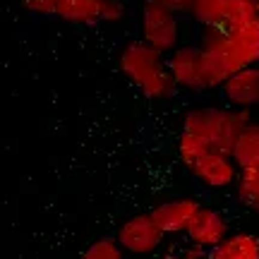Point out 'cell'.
I'll list each match as a JSON object with an SVG mask.
<instances>
[{
    "instance_id": "17",
    "label": "cell",
    "mask_w": 259,
    "mask_h": 259,
    "mask_svg": "<svg viewBox=\"0 0 259 259\" xmlns=\"http://www.w3.org/2000/svg\"><path fill=\"white\" fill-rule=\"evenodd\" d=\"M235 194H238V199L242 204L252 206V202L259 194V168H242L240 178L235 183Z\"/></svg>"
},
{
    "instance_id": "23",
    "label": "cell",
    "mask_w": 259,
    "mask_h": 259,
    "mask_svg": "<svg viewBox=\"0 0 259 259\" xmlns=\"http://www.w3.org/2000/svg\"><path fill=\"white\" fill-rule=\"evenodd\" d=\"M252 209H254V211L259 213V194H257V199H254V202H252Z\"/></svg>"
},
{
    "instance_id": "5",
    "label": "cell",
    "mask_w": 259,
    "mask_h": 259,
    "mask_svg": "<svg viewBox=\"0 0 259 259\" xmlns=\"http://www.w3.org/2000/svg\"><path fill=\"white\" fill-rule=\"evenodd\" d=\"M190 15L202 27H228L259 17V0H194Z\"/></svg>"
},
{
    "instance_id": "15",
    "label": "cell",
    "mask_w": 259,
    "mask_h": 259,
    "mask_svg": "<svg viewBox=\"0 0 259 259\" xmlns=\"http://www.w3.org/2000/svg\"><path fill=\"white\" fill-rule=\"evenodd\" d=\"M231 156L242 168H259V120H252L240 132V137L233 147Z\"/></svg>"
},
{
    "instance_id": "2",
    "label": "cell",
    "mask_w": 259,
    "mask_h": 259,
    "mask_svg": "<svg viewBox=\"0 0 259 259\" xmlns=\"http://www.w3.org/2000/svg\"><path fill=\"white\" fill-rule=\"evenodd\" d=\"M202 48L219 51L233 72L259 65V17L242 19L228 27H204Z\"/></svg>"
},
{
    "instance_id": "1",
    "label": "cell",
    "mask_w": 259,
    "mask_h": 259,
    "mask_svg": "<svg viewBox=\"0 0 259 259\" xmlns=\"http://www.w3.org/2000/svg\"><path fill=\"white\" fill-rule=\"evenodd\" d=\"M118 65H120V72L147 99L166 101L176 94L178 84L170 70H168V60L163 58L161 51L149 46L147 41H130L127 46L122 48Z\"/></svg>"
},
{
    "instance_id": "16",
    "label": "cell",
    "mask_w": 259,
    "mask_h": 259,
    "mask_svg": "<svg viewBox=\"0 0 259 259\" xmlns=\"http://www.w3.org/2000/svg\"><path fill=\"white\" fill-rule=\"evenodd\" d=\"M209 151H211V147H209V142L204 137L194 135V132H187V130L180 132V137H178V156H180V161H183L187 168H192L194 163L202 156H206Z\"/></svg>"
},
{
    "instance_id": "8",
    "label": "cell",
    "mask_w": 259,
    "mask_h": 259,
    "mask_svg": "<svg viewBox=\"0 0 259 259\" xmlns=\"http://www.w3.org/2000/svg\"><path fill=\"white\" fill-rule=\"evenodd\" d=\"M187 242L199 245L204 250H211L219 242H223L231 233H228V221L221 211H216L211 206H202L199 211L194 213L192 223L187 228Z\"/></svg>"
},
{
    "instance_id": "12",
    "label": "cell",
    "mask_w": 259,
    "mask_h": 259,
    "mask_svg": "<svg viewBox=\"0 0 259 259\" xmlns=\"http://www.w3.org/2000/svg\"><path fill=\"white\" fill-rule=\"evenodd\" d=\"M206 259H259V238L252 233H231L223 242L209 250Z\"/></svg>"
},
{
    "instance_id": "9",
    "label": "cell",
    "mask_w": 259,
    "mask_h": 259,
    "mask_svg": "<svg viewBox=\"0 0 259 259\" xmlns=\"http://www.w3.org/2000/svg\"><path fill=\"white\" fill-rule=\"evenodd\" d=\"M199 209L202 206H199L197 199L180 197V199H168V202H161L158 206H154L151 216H154V221L161 226V231L166 235H180V233H187L194 213Z\"/></svg>"
},
{
    "instance_id": "13",
    "label": "cell",
    "mask_w": 259,
    "mask_h": 259,
    "mask_svg": "<svg viewBox=\"0 0 259 259\" xmlns=\"http://www.w3.org/2000/svg\"><path fill=\"white\" fill-rule=\"evenodd\" d=\"M231 74V65L219 51L202 48V58H199V84H202V89H221Z\"/></svg>"
},
{
    "instance_id": "7",
    "label": "cell",
    "mask_w": 259,
    "mask_h": 259,
    "mask_svg": "<svg viewBox=\"0 0 259 259\" xmlns=\"http://www.w3.org/2000/svg\"><path fill=\"white\" fill-rule=\"evenodd\" d=\"M192 176L202 183L204 187H211V190H223V187H231L238 183L240 178V166L235 163V158L231 154H223V151H209L206 156H202L192 168Z\"/></svg>"
},
{
    "instance_id": "20",
    "label": "cell",
    "mask_w": 259,
    "mask_h": 259,
    "mask_svg": "<svg viewBox=\"0 0 259 259\" xmlns=\"http://www.w3.org/2000/svg\"><path fill=\"white\" fill-rule=\"evenodd\" d=\"M22 8L34 15H56L58 0H22Z\"/></svg>"
},
{
    "instance_id": "14",
    "label": "cell",
    "mask_w": 259,
    "mask_h": 259,
    "mask_svg": "<svg viewBox=\"0 0 259 259\" xmlns=\"http://www.w3.org/2000/svg\"><path fill=\"white\" fill-rule=\"evenodd\" d=\"M103 0H58V17L72 24H94L101 22Z\"/></svg>"
},
{
    "instance_id": "3",
    "label": "cell",
    "mask_w": 259,
    "mask_h": 259,
    "mask_svg": "<svg viewBox=\"0 0 259 259\" xmlns=\"http://www.w3.org/2000/svg\"><path fill=\"white\" fill-rule=\"evenodd\" d=\"M250 122L252 111L247 108H192L185 113L183 130L204 137L213 151L231 154L240 132Z\"/></svg>"
},
{
    "instance_id": "4",
    "label": "cell",
    "mask_w": 259,
    "mask_h": 259,
    "mask_svg": "<svg viewBox=\"0 0 259 259\" xmlns=\"http://www.w3.org/2000/svg\"><path fill=\"white\" fill-rule=\"evenodd\" d=\"M142 41L161 51L163 56L173 53L180 46V22L173 10L161 8L147 0L142 10Z\"/></svg>"
},
{
    "instance_id": "11",
    "label": "cell",
    "mask_w": 259,
    "mask_h": 259,
    "mask_svg": "<svg viewBox=\"0 0 259 259\" xmlns=\"http://www.w3.org/2000/svg\"><path fill=\"white\" fill-rule=\"evenodd\" d=\"M199 58L202 48L199 46H178L173 53H168V70L180 89L199 92Z\"/></svg>"
},
{
    "instance_id": "6",
    "label": "cell",
    "mask_w": 259,
    "mask_h": 259,
    "mask_svg": "<svg viewBox=\"0 0 259 259\" xmlns=\"http://www.w3.org/2000/svg\"><path fill=\"white\" fill-rule=\"evenodd\" d=\"M118 242L122 245V250L130 254H151L161 247V242L166 238V233L161 231V226L154 221L151 211L149 213H137L122 223L118 233H115Z\"/></svg>"
},
{
    "instance_id": "10",
    "label": "cell",
    "mask_w": 259,
    "mask_h": 259,
    "mask_svg": "<svg viewBox=\"0 0 259 259\" xmlns=\"http://www.w3.org/2000/svg\"><path fill=\"white\" fill-rule=\"evenodd\" d=\"M221 92L233 108L252 111L254 106H259V65L233 72L221 87Z\"/></svg>"
},
{
    "instance_id": "22",
    "label": "cell",
    "mask_w": 259,
    "mask_h": 259,
    "mask_svg": "<svg viewBox=\"0 0 259 259\" xmlns=\"http://www.w3.org/2000/svg\"><path fill=\"white\" fill-rule=\"evenodd\" d=\"M206 254H209V250H204L199 245H192V242H187V247L180 252L183 259H206Z\"/></svg>"
},
{
    "instance_id": "24",
    "label": "cell",
    "mask_w": 259,
    "mask_h": 259,
    "mask_svg": "<svg viewBox=\"0 0 259 259\" xmlns=\"http://www.w3.org/2000/svg\"><path fill=\"white\" fill-rule=\"evenodd\" d=\"M163 259H183V257H180V254H166Z\"/></svg>"
},
{
    "instance_id": "19",
    "label": "cell",
    "mask_w": 259,
    "mask_h": 259,
    "mask_svg": "<svg viewBox=\"0 0 259 259\" xmlns=\"http://www.w3.org/2000/svg\"><path fill=\"white\" fill-rule=\"evenodd\" d=\"M125 17L122 0H103L101 3V22H120Z\"/></svg>"
},
{
    "instance_id": "18",
    "label": "cell",
    "mask_w": 259,
    "mask_h": 259,
    "mask_svg": "<svg viewBox=\"0 0 259 259\" xmlns=\"http://www.w3.org/2000/svg\"><path fill=\"white\" fill-rule=\"evenodd\" d=\"M79 259H125V250L118 238H101L92 242Z\"/></svg>"
},
{
    "instance_id": "21",
    "label": "cell",
    "mask_w": 259,
    "mask_h": 259,
    "mask_svg": "<svg viewBox=\"0 0 259 259\" xmlns=\"http://www.w3.org/2000/svg\"><path fill=\"white\" fill-rule=\"evenodd\" d=\"M151 3H156L161 8L173 10L176 15H190V12H192V5H194V0H151Z\"/></svg>"
}]
</instances>
